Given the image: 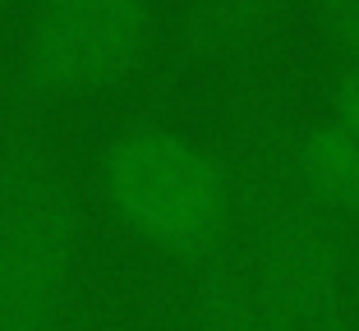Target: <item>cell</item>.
Returning a JSON list of instances; mask_svg holds the SVG:
<instances>
[{
	"instance_id": "cell-1",
	"label": "cell",
	"mask_w": 359,
	"mask_h": 331,
	"mask_svg": "<svg viewBox=\"0 0 359 331\" xmlns=\"http://www.w3.org/2000/svg\"><path fill=\"white\" fill-rule=\"evenodd\" d=\"M69 286V207L51 180L0 175V331H60Z\"/></svg>"
},
{
	"instance_id": "cell-2",
	"label": "cell",
	"mask_w": 359,
	"mask_h": 331,
	"mask_svg": "<svg viewBox=\"0 0 359 331\" xmlns=\"http://www.w3.org/2000/svg\"><path fill=\"white\" fill-rule=\"evenodd\" d=\"M106 189L129 225L161 248H194L217 230V184L203 161L170 139L138 134L116 143L106 161Z\"/></svg>"
},
{
	"instance_id": "cell-3",
	"label": "cell",
	"mask_w": 359,
	"mask_h": 331,
	"mask_svg": "<svg viewBox=\"0 0 359 331\" xmlns=\"http://www.w3.org/2000/svg\"><path fill=\"white\" fill-rule=\"evenodd\" d=\"M138 42V0H42L28 32V78L79 92L116 78Z\"/></svg>"
}]
</instances>
